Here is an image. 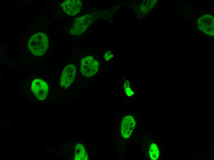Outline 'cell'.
<instances>
[{"label": "cell", "mask_w": 214, "mask_h": 160, "mask_svg": "<svg viewBox=\"0 0 214 160\" xmlns=\"http://www.w3.org/2000/svg\"><path fill=\"white\" fill-rule=\"evenodd\" d=\"M62 5L65 12L68 15L73 16L80 12L82 3L79 0H67L64 2Z\"/></svg>", "instance_id": "cell-6"}, {"label": "cell", "mask_w": 214, "mask_h": 160, "mask_svg": "<svg viewBox=\"0 0 214 160\" xmlns=\"http://www.w3.org/2000/svg\"><path fill=\"white\" fill-rule=\"evenodd\" d=\"M31 90L34 94L38 99H44L48 91L47 83L43 80L36 78L32 83Z\"/></svg>", "instance_id": "cell-4"}, {"label": "cell", "mask_w": 214, "mask_h": 160, "mask_svg": "<svg viewBox=\"0 0 214 160\" xmlns=\"http://www.w3.org/2000/svg\"><path fill=\"white\" fill-rule=\"evenodd\" d=\"M76 72L75 66L69 64L63 70L61 76L60 84L62 86L67 88L73 83Z\"/></svg>", "instance_id": "cell-5"}, {"label": "cell", "mask_w": 214, "mask_h": 160, "mask_svg": "<svg viewBox=\"0 0 214 160\" xmlns=\"http://www.w3.org/2000/svg\"><path fill=\"white\" fill-rule=\"evenodd\" d=\"M111 53V52L109 51L105 54V58L107 61H108L113 57V55Z\"/></svg>", "instance_id": "cell-9"}, {"label": "cell", "mask_w": 214, "mask_h": 160, "mask_svg": "<svg viewBox=\"0 0 214 160\" xmlns=\"http://www.w3.org/2000/svg\"><path fill=\"white\" fill-rule=\"evenodd\" d=\"M92 22V16L89 14L77 17L74 21L70 33L73 35H80L86 30Z\"/></svg>", "instance_id": "cell-3"}, {"label": "cell", "mask_w": 214, "mask_h": 160, "mask_svg": "<svg viewBox=\"0 0 214 160\" xmlns=\"http://www.w3.org/2000/svg\"><path fill=\"white\" fill-rule=\"evenodd\" d=\"M124 86L126 94L129 96H130L133 94V92L129 87V82L128 81H126L124 84Z\"/></svg>", "instance_id": "cell-8"}, {"label": "cell", "mask_w": 214, "mask_h": 160, "mask_svg": "<svg viewBox=\"0 0 214 160\" xmlns=\"http://www.w3.org/2000/svg\"><path fill=\"white\" fill-rule=\"evenodd\" d=\"M149 154L152 159L155 160L158 158L159 151L157 147L155 144H152L150 148Z\"/></svg>", "instance_id": "cell-7"}, {"label": "cell", "mask_w": 214, "mask_h": 160, "mask_svg": "<svg viewBox=\"0 0 214 160\" xmlns=\"http://www.w3.org/2000/svg\"><path fill=\"white\" fill-rule=\"evenodd\" d=\"M99 62L93 56H89L82 59L80 71L84 76L89 77L95 74L98 70Z\"/></svg>", "instance_id": "cell-2"}, {"label": "cell", "mask_w": 214, "mask_h": 160, "mask_svg": "<svg viewBox=\"0 0 214 160\" xmlns=\"http://www.w3.org/2000/svg\"><path fill=\"white\" fill-rule=\"evenodd\" d=\"M197 31H198V29H197Z\"/></svg>", "instance_id": "cell-10"}, {"label": "cell", "mask_w": 214, "mask_h": 160, "mask_svg": "<svg viewBox=\"0 0 214 160\" xmlns=\"http://www.w3.org/2000/svg\"><path fill=\"white\" fill-rule=\"evenodd\" d=\"M49 45L47 35L43 33H38L33 35L29 40L28 46L34 55L39 56L45 53Z\"/></svg>", "instance_id": "cell-1"}]
</instances>
